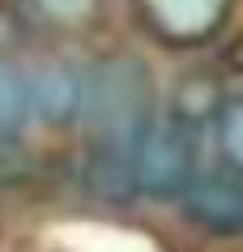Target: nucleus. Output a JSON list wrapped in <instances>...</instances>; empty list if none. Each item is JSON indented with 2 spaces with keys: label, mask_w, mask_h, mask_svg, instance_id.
<instances>
[{
  "label": "nucleus",
  "mask_w": 243,
  "mask_h": 252,
  "mask_svg": "<svg viewBox=\"0 0 243 252\" xmlns=\"http://www.w3.org/2000/svg\"><path fill=\"white\" fill-rule=\"evenodd\" d=\"M235 0H136V13L162 43L196 47L226 26Z\"/></svg>",
  "instance_id": "nucleus-3"
},
{
  "label": "nucleus",
  "mask_w": 243,
  "mask_h": 252,
  "mask_svg": "<svg viewBox=\"0 0 243 252\" xmlns=\"http://www.w3.org/2000/svg\"><path fill=\"white\" fill-rule=\"evenodd\" d=\"M217 150H222V158H226L230 171L243 175V94L230 98L217 111Z\"/></svg>",
  "instance_id": "nucleus-7"
},
{
  "label": "nucleus",
  "mask_w": 243,
  "mask_h": 252,
  "mask_svg": "<svg viewBox=\"0 0 243 252\" xmlns=\"http://www.w3.org/2000/svg\"><path fill=\"white\" fill-rule=\"evenodd\" d=\"M34 116L30 107V77L17 64L0 60V137H17Z\"/></svg>",
  "instance_id": "nucleus-6"
},
{
  "label": "nucleus",
  "mask_w": 243,
  "mask_h": 252,
  "mask_svg": "<svg viewBox=\"0 0 243 252\" xmlns=\"http://www.w3.org/2000/svg\"><path fill=\"white\" fill-rule=\"evenodd\" d=\"M81 116L90 120V158H94L98 192L136 188V150L154 124L149 107V73L128 56H111L85 81Z\"/></svg>",
  "instance_id": "nucleus-1"
},
{
  "label": "nucleus",
  "mask_w": 243,
  "mask_h": 252,
  "mask_svg": "<svg viewBox=\"0 0 243 252\" xmlns=\"http://www.w3.org/2000/svg\"><path fill=\"white\" fill-rule=\"evenodd\" d=\"M184 205L205 231L214 235H243V188L235 180H192L184 188Z\"/></svg>",
  "instance_id": "nucleus-4"
},
{
  "label": "nucleus",
  "mask_w": 243,
  "mask_h": 252,
  "mask_svg": "<svg viewBox=\"0 0 243 252\" xmlns=\"http://www.w3.org/2000/svg\"><path fill=\"white\" fill-rule=\"evenodd\" d=\"M39 13H47L52 22H85L98 9V0H30Z\"/></svg>",
  "instance_id": "nucleus-8"
},
{
  "label": "nucleus",
  "mask_w": 243,
  "mask_h": 252,
  "mask_svg": "<svg viewBox=\"0 0 243 252\" xmlns=\"http://www.w3.org/2000/svg\"><path fill=\"white\" fill-rule=\"evenodd\" d=\"M192 184V141L179 120H154L136 150V192L184 197Z\"/></svg>",
  "instance_id": "nucleus-2"
},
{
  "label": "nucleus",
  "mask_w": 243,
  "mask_h": 252,
  "mask_svg": "<svg viewBox=\"0 0 243 252\" xmlns=\"http://www.w3.org/2000/svg\"><path fill=\"white\" fill-rule=\"evenodd\" d=\"M81 103H85V81L73 68L47 64L30 77V107L47 124H68L73 116H81Z\"/></svg>",
  "instance_id": "nucleus-5"
}]
</instances>
